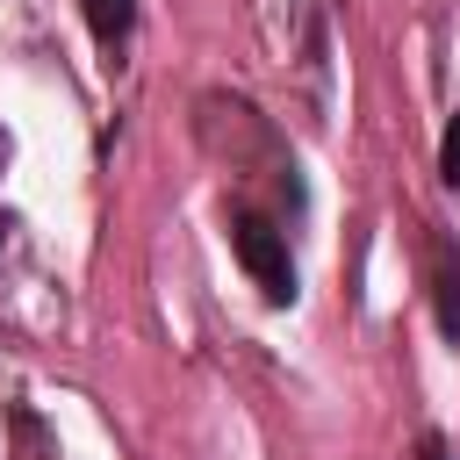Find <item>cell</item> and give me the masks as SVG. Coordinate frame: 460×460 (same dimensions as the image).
Masks as SVG:
<instances>
[{"label": "cell", "mask_w": 460, "mask_h": 460, "mask_svg": "<svg viewBox=\"0 0 460 460\" xmlns=\"http://www.w3.org/2000/svg\"><path fill=\"white\" fill-rule=\"evenodd\" d=\"M230 252H237V266L252 273V288H259L266 302H295V259H288V230H280V223L237 208V216H230Z\"/></svg>", "instance_id": "cell-1"}, {"label": "cell", "mask_w": 460, "mask_h": 460, "mask_svg": "<svg viewBox=\"0 0 460 460\" xmlns=\"http://www.w3.org/2000/svg\"><path fill=\"white\" fill-rule=\"evenodd\" d=\"M79 14H86V29H93L101 50H122L129 29H137V0H79Z\"/></svg>", "instance_id": "cell-2"}, {"label": "cell", "mask_w": 460, "mask_h": 460, "mask_svg": "<svg viewBox=\"0 0 460 460\" xmlns=\"http://www.w3.org/2000/svg\"><path fill=\"white\" fill-rule=\"evenodd\" d=\"M438 331L460 345V259L438 252Z\"/></svg>", "instance_id": "cell-3"}, {"label": "cell", "mask_w": 460, "mask_h": 460, "mask_svg": "<svg viewBox=\"0 0 460 460\" xmlns=\"http://www.w3.org/2000/svg\"><path fill=\"white\" fill-rule=\"evenodd\" d=\"M438 172H446V180L460 187V115L446 122V144H438Z\"/></svg>", "instance_id": "cell-4"}, {"label": "cell", "mask_w": 460, "mask_h": 460, "mask_svg": "<svg viewBox=\"0 0 460 460\" xmlns=\"http://www.w3.org/2000/svg\"><path fill=\"white\" fill-rule=\"evenodd\" d=\"M424 460H446V446H438V438H424Z\"/></svg>", "instance_id": "cell-5"}, {"label": "cell", "mask_w": 460, "mask_h": 460, "mask_svg": "<svg viewBox=\"0 0 460 460\" xmlns=\"http://www.w3.org/2000/svg\"><path fill=\"white\" fill-rule=\"evenodd\" d=\"M0 172H7V129H0Z\"/></svg>", "instance_id": "cell-6"}]
</instances>
